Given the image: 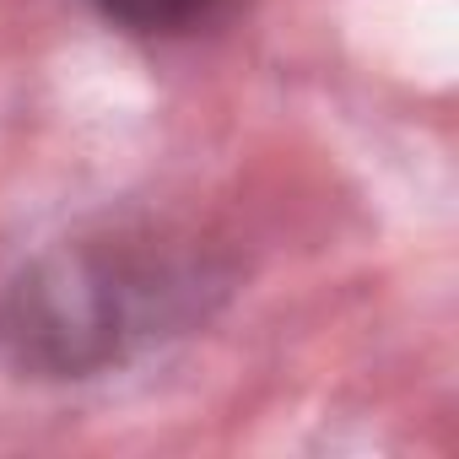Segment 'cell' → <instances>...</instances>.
I'll return each instance as SVG.
<instances>
[{"label":"cell","instance_id":"1","mask_svg":"<svg viewBox=\"0 0 459 459\" xmlns=\"http://www.w3.org/2000/svg\"><path fill=\"white\" fill-rule=\"evenodd\" d=\"M227 0H98V12L125 28V33H141V39H178V33H195L205 22H216V12Z\"/></svg>","mask_w":459,"mask_h":459}]
</instances>
